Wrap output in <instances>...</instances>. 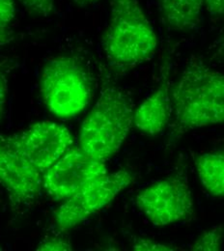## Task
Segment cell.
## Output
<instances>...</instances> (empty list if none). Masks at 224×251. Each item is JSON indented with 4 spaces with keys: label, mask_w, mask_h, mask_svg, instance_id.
<instances>
[{
    "label": "cell",
    "mask_w": 224,
    "mask_h": 251,
    "mask_svg": "<svg viewBox=\"0 0 224 251\" xmlns=\"http://www.w3.org/2000/svg\"><path fill=\"white\" fill-rule=\"evenodd\" d=\"M170 95L179 130L224 123V75L200 58H190Z\"/></svg>",
    "instance_id": "cell-1"
},
{
    "label": "cell",
    "mask_w": 224,
    "mask_h": 251,
    "mask_svg": "<svg viewBox=\"0 0 224 251\" xmlns=\"http://www.w3.org/2000/svg\"><path fill=\"white\" fill-rule=\"evenodd\" d=\"M133 114L131 99L103 74L100 96L80 127L79 148L102 161L115 156L129 133Z\"/></svg>",
    "instance_id": "cell-2"
},
{
    "label": "cell",
    "mask_w": 224,
    "mask_h": 251,
    "mask_svg": "<svg viewBox=\"0 0 224 251\" xmlns=\"http://www.w3.org/2000/svg\"><path fill=\"white\" fill-rule=\"evenodd\" d=\"M102 50L111 68L128 70L153 58L158 37L138 0H109Z\"/></svg>",
    "instance_id": "cell-3"
},
{
    "label": "cell",
    "mask_w": 224,
    "mask_h": 251,
    "mask_svg": "<svg viewBox=\"0 0 224 251\" xmlns=\"http://www.w3.org/2000/svg\"><path fill=\"white\" fill-rule=\"evenodd\" d=\"M95 81L77 55L59 54L49 59L40 76V93L54 116L70 119L82 112L93 99Z\"/></svg>",
    "instance_id": "cell-4"
},
{
    "label": "cell",
    "mask_w": 224,
    "mask_h": 251,
    "mask_svg": "<svg viewBox=\"0 0 224 251\" xmlns=\"http://www.w3.org/2000/svg\"><path fill=\"white\" fill-rule=\"evenodd\" d=\"M134 180L133 174L127 169L106 173L85 185L56 211L54 220L61 232H67L109 204Z\"/></svg>",
    "instance_id": "cell-5"
},
{
    "label": "cell",
    "mask_w": 224,
    "mask_h": 251,
    "mask_svg": "<svg viewBox=\"0 0 224 251\" xmlns=\"http://www.w3.org/2000/svg\"><path fill=\"white\" fill-rule=\"evenodd\" d=\"M138 210L156 226L186 220L193 214V197L186 177L173 175L140 190Z\"/></svg>",
    "instance_id": "cell-6"
},
{
    "label": "cell",
    "mask_w": 224,
    "mask_h": 251,
    "mask_svg": "<svg viewBox=\"0 0 224 251\" xmlns=\"http://www.w3.org/2000/svg\"><path fill=\"white\" fill-rule=\"evenodd\" d=\"M0 185L14 208L31 203L43 188V173L25 156L16 134L0 135Z\"/></svg>",
    "instance_id": "cell-7"
},
{
    "label": "cell",
    "mask_w": 224,
    "mask_h": 251,
    "mask_svg": "<svg viewBox=\"0 0 224 251\" xmlns=\"http://www.w3.org/2000/svg\"><path fill=\"white\" fill-rule=\"evenodd\" d=\"M106 173L104 161L71 148L43 174V188L53 199L66 200Z\"/></svg>",
    "instance_id": "cell-8"
},
{
    "label": "cell",
    "mask_w": 224,
    "mask_h": 251,
    "mask_svg": "<svg viewBox=\"0 0 224 251\" xmlns=\"http://www.w3.org/2000/svg\"><path fill=\"white\" fill-rule=\"evenodd\" d=\"M25 156L43 174L73 145V137L65 126L42 121L16 134Z\"/></svg>",
    "instance_id": "cell-9"
},
{
    "label": "cell",
    "mask_w": 224,
    "mask_h": 251,
    "mask_svg": "<svg viewBox=\"0 0 224 251\" xmlns=\"http://www.w3.org/2000/svg\"><path fill=\"white\" fill-rule=\"evenodd\" d=\"M172 112L169 69L165 67L160 86L149 96L133 114V124L147 135L161 133L168 124Z\"/></svg>",
    "instance_id": "cell-10"
},
{
    "label": "cell",
    "mask_w": 224,
    "mask_h": 251,
    "mask_svg": "<svg viewBox=\"0 0 224 251\" xmlns=\"http://www.w3.org/2000/svg\"><path fill=\"white\" fill-rule=\"evenodd\" d=\"M162 23L176 31H192L202 21L204 0H156Z\"/></svg>",
    "instance_id": "cell-11"
},
{
    "label": "cell",
    "mask_w": 224,
    "mask_h": 251,
    "mask_svg": "<svg viewBox=\"0 0 224 251\" xmlns=\"http://www.w3.org/2000/svg\"><path fill=\"white\" fill-rule=\"evenodd\" d=\"M199 179L206 190L216 197L224 194V155L216 151L199 155L195 158Z\"/></svg>",
    "instance_id": "cell-12"
},
{
    "label": "cell",
    "mask_w": 224,
    "mask_h": 251,
    "mask_svg": "<svg viewBox=\"0 0 224 251\" xmlns=\"http://www.w3.org/2000/svg\"><path fill=\"white\" fill-rule=\"evenodd\" d=\"M224 240V225L220 224L204 231L191 246L193 251H219Z\"/></svg>",
    "instance_id": "cell-13"
},
{
    "label": "cell",
    "mask_w": 224,
    "mask_h": 251,
    "mask_svg": "<svg viewBox=\"0 0 224 251\" xmlns=\"http://www.w3.org/2000/svg\"><path fill=\"white\" fill-rule=\"evenodd\" d=\"M32 16L49 17L55 12L54 0H19Z\"/></svg>",
    "instance_id": "cell-14"
},
{
    "label": "cell",
    "mask_w": 224,
    "mask_h": 251,
    "mask_svg": "<svg viewBox=\"0 0 224 251\" xmlns=\"http://www.w3.org/2000/svg\"><path fill=\"white\" fill-rule=\"evenodd\" d=\"M37 251H73L70 241L63 236H49L45 238L37 248Z\"/></svg>",
    "instance_id": "cell-15"
},
{
    "label": "cell",
    "mask_w": 224,
    "mask_h": 251,
    "mask_svg": "<svg viewBox=\"0 0 224 251\" xmlns=\"http://www.w3.org/2000/svg\"><path fill=\"white\" fill-rule=\"evenodd\" d=\"M11 67L8 61H0V121L4 114L5 105L7 102L8 97V87H9V73Z\"/></svg>",
    "instance_id": "cell-16"
},
{
    "label": "cell",
    "mask_w": 224,
    "mask_h": 251,
    "mask_svg": "<svg viewBox=\"0 0 224 251\" xmlns=\"http://www.w3.org/2000/svg\"><path fill=\"white\" fill-rule=\"evenodd\" d=\"M131 248L133 251H166L177 250L171 246L163 245V244L158 243L154 240L144 239V238L135 240L134 243L132 244Z\"/></svg>",
    "instance_id": "cell-17"
},
{
    "label": "cell",
    "mask_w": 224,
    "mask_h": 251,
    "mask_svg": "<svg viewBox=\"0 0 224 251\" xmlns=\"http://www.w3.org/2000/svg\"><path fill=\"white\" fill-rule=\"evenodd\" d=\"M16 15L15 0H0V20L10 24Z\"/></svg>",
    "instance_id": "cell-18"
},
{
    "label": "cell",
    "mask_w": 224,
    "mask_h": 251,
    "mask_svg": "<svg viewBox=\"0 0 224 251\" xmlns=\"http://www.w3.org/2000/svg\"><path fill=\"white\" fill-rule=\"evenodd\" d=\"M204 7L209 16L219 19L224 14V0H204Z\"/></svg>",
    "instance_id": "cell-19"
},
{
    "label": "cell",
    "mask_w": 224,
    "mask_h": 251,
    "mask_svg": "<svg viewBox=\"0 0 224 251\" xmlns=\"http://www.w3.org/2000/svg\"><path fill=\"white\" fill-rule=\"evenodd\" d=\"M14 40V32L7 24L0 20V46H4Z\"/></svg>",
    "instance_id": "cell-20"
},
{
    "label": "cell",
    "mask_w": 224,
    "mask_h": 251,
    "mask_svg": "<svg viewBox=\"0 0 224 251\" xmlns=\"http://www.w3.org/2000/svg\"><path fill=\"white\" fill-rule=\"evenodd\" d=\"M73 1L81 7H91L95 5L99 0H73Z\"/></svg>",
    "instance_id": "cell-21"
},
{
    "label": "cell",
    "mask_w": 224,
    "mask_h": 251,
    "mask_svg": "<svg viewBox=\"0 0 224 251\" xmlns=\"http://www.w3.org/2000/svg\"><path fill=\"white\" fill-rule=\"evenodd\" d=\"M1 250H2V249H1V247H0V251H1Z\"/></svg>",
    "instance_id": "cell-22"
}]
</instances>
